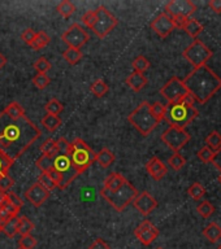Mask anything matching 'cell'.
<instances>
[{
	"mask_svg": "<svg viewBox=\"0 0 221 249\" xmlns=\"http://www.w3.org/2000/svg\"><path fill=\"white\" fill-rule=\"evenodd\" d=\"M44 109H46L47 114H54V116H58L64 110V105L58 100V99H51V100L47 101V104L44 105Z\"/></svg>",
	"mask_w": 221,
	"mask_h": 249,
	"instance_id": "cell-35",
	"label": "cell"
},
{
	"mask_svg": "<svg viewBox=\"0 0 221 249\" xmlns=\"http://www.w3.org/2000/svg\"><path fill=\"white\" fill-rule=\"evenodd\" d=\"M151 29L159 35L160 38H167L168 35L175 30L176 26L173 23V19L165 12H163L154 18V21L151 22Z\"/></svg>",
	"mask_w": 221,
	"mask_h": 249,
	"instance_id": "cell-16",
	"label": "cell"
},
{
	"mask_svg": "<svg viewBox=\"0 0 221 249\" xmlns=\"http://www.w3.org/2000/svg\"><path fill=\"white\" fill-rule=\"evenodd\" d=\"M25 197L35 208H39V206H42L48 200V197H50V191H47L39 183H34L33 186H30L26 190Z\"/></svg>",
	"mask_w": 221,
	"mask_h": 249,
	"instance_id": "cell-17",
	"label": "cell"
},
{
	"mask_svg": "<svg viewBox=\"0 0 221 249\" xmlns=\"http://www.w3.org/2000/svg\"><path fill=\"white\" fill-rule=\"evenodd\" d=\"M13 163H15V161L9 156L0 151V177L9 174V169H11Z\"/></svg>",
	"mask_w": 221,
	"mask_h": 249,
	"instance_id": "cell-38",
	"label": "cell"
},
{
	"mask_svg": "<svg viewBox=\"0 0 221 249\" xmlns=\"http://www.w3.org/2000/svg\"><path fill=\"white\" fill-rule=\"evenodd\" d=\"M133 205L142 215L147 217L158 208V201L151 194H148L147 191H143V192L138 194L136 200L133 201Z\"/></svg>",
	"mask_w": 221,
	"mask_h": 249,
	"instance_id": "cell-15",
	"label": "cell"
},
{
	"mask_svg": "<svg viewBox=\"0 0 221 249\" xmlns=\"http://www.w3.org/2000/svg\"><path fill=\"white\" fill-rule=\"evenodd\" d=\"M212 163H214V166H216V169L220 170L221 173V149L215 153L214 159H212Z\"/></svg>",
	"mask_w": 221,
	"mask_h": 249,
	"instance_id": "cell-55",
	"label": "cell"
},
{
	"mask_svg": "<svg viewBox=\"0 0 221 249\" xmlns=\"http://www.w3.org/2000/svg\"><path fill=\"white\" fill-rule=\"evenodd\" d=\"M125 83L133 89V91H136V92H140L141 89H143L144 86L147 85L148 81L147 78L144 77V74L142 73H137V71H133L128 78H126V81Z\"/></svg>",
	"mask_w": 221,
	"mask_h": 249,
	"instance_id": "cell-19",
	"label": "cell"
},
{
	"mask_svg": "<svg viewBox=\"0 0 221 249\" xmlns=\"http://www.w3.org/2000/svg\"><path fill=\"white\" fill-rule=\"evenodd\" d=\"M197 212H198L203 218H208L215 213V206L212 205L210 201L203 200V201L199 202L198 206H197Z\"/></svg>",
	"mask_w": 221,
	"mask_h": 249,
	"instance_id": "cell-39",
	"label": "cell"
},
{
	"mask_svg": "<svg viewBox=\"0 0 221 249\" xmlns=\"http://www.w3.org/2000/svg\"><path fill=\"white\" fill-rule=\"evenodd\" d=\"M34 69L38 73H44L46 74L48 70L51 69V62L47 60L46 57H39L37 61L34 62Z\"/></svg>",
	"mask_w": 221,
	"mask_h": 249,
	"instance_id": "cell-46",
	"label": "cell"
},
{
	"mask_svg": "<svg viewBox=\"0 0 221 249\" xmlns=\"http://www.w3.org/2000/svg\"><path fill=\"white\" fill-rule=\"evenodd\" d=\"M50 42H51V38L48 36V34H47L46 31H38V33H35V36L34 39H33V42H31L30 47L33 48V50L39 51V50H42V48H44V47L48 46Z\"/></svg>",
	"mask_w": 221,
	"mask_h": 249,
	"instance_id": "cell-25",
	"label": "cell"
},
{
	"mask_svg": "<svg viewBox=\"0 0 221 249\" xmlns=\"http://www.w3.org/2000/svg\"><path fill=\"white\" fill-rule=\"evenodd\" d=\"M5 65H7V57H5V56H4V54L0 52V70L3 69Z\"/></svg>",
	"mask_w": 221,
	"mask_h": 249,
	"instance_id": "cell-56",
	"label": "cell"
},
{
	"mask_svg": "<svg viewBox=\"0 0 221 249\" xmlns=\"http://www.w3.org/2000/svg\"><path fill=\"white\" fill-rule=\"evenodd\" d=\"M89 249H111V247H109L103 239H95V240L90 244Z\"/></svg>",
	"mask_w": 221,
	"mask_h": 249,
	"instance_id": "cell-51",
	"label": "cell"
},
{
	"mask_svg": "<svg viewBox=\"0 0 221 249\" xmlns=\"http://www.w3.org/2000/svg\"><path fill=\"white\" fill-rule=\"evenodd\" d=\"M62 57L68 64L70 65H74L77 64L80 60L82 58V52L81 50H76V48H66L64 52H62Z\"/></svg>",
	"mask_w": 221,
	"mask_h": 249,
	"instance_id": "cell-33",
	"label": "cell"
},
{
	"mask_svg": "<svg viewBox=\"0 0 221 249\" xmlns=\"http://www.w3.org/2000/svg\"><path fill=\"white\" fill-rule=\"evenodd\" d=\"M37 183H39L40 186L44 187V188H46L47 191H50V192L51 191H54L55 188H58V186L55 184V182L52 180V178H51L50 175L47 174V173H42V174L39 175L38 182Z\"/></svg>",
	"mask_w": 221,
	"mask_h": 249,
	"instance_id": "cell-42",
	"label": "cell"
},
{
	"mask_svg": "<svg viewBox=\"0 0 221 249\" xmlns=\"http://www.w3.org/2000/svg\"><path fill=\"white\" fill-rule=\"evenodd\" d=\"M95 17L97 18H95V23L91 27V30L95 33L98 38H105L119 23V19L103 5L95 9Z\"/></svg>",
	"mask_w": 221,
	"mask_h": 249,
	"instance_id": "cell-8",
	"label": "cell"
},
{
	"mask_svg": "<svg viewBox=\"0 0 221 249\" xmlns=\"http://www.w3.org/2000/svg\"><path fill=\"white\" fill-rule=\"evenodd\" d=\"M12 218V215L8 213V210L4 208L3 205H0V226L4 225L5 222L9 221Z\"/></svg>",
	"mask_w": 221,
	"mask_h": 249,
	"instance_id": "cell-53",
	"label": "cell"
},
{
	"mask_svg": "<svg viewBox=\"0 0 221 249\" xmlns=\"http://www.w3.org/2000/svg\"><path fill=\"white\" fill-rule=\"evenodd\" d=\"M89 33L78 23L70 25L68 30L64 31L61 35V40L68 44V48H76V50H81V47L89 42Z\"/></svg>",
	"mask_w": 221,
	"mask_h": 249,
	"instance_id": "cell-12",
	"label": "cell"
},
{
	"mask_svg": "<svg viewBox=\"0 0 221 249\" xmlns=\"http://www.w3.org/2000/svg\"><path fill=\"white\" fill-rule=\"evenodd\" d=\"M198 109L195 107H190V105L185 104L182 101H179V103L165 105L164 120L173 127L185 130V127L189 126L198 117Z\"/></svg>",
	"mask_w": 221,
	"mask_h": 249,
	"instance_id": "cell-4",
	"label": "cell"
},
{
	"mask_svg": "<svg viewBox=\"0 0 221 249\" xmlns=\"http://www.w3.org/2000/svg\"><path fill=\"white\" fill-rule=\"evenodd\" d=\"M34 227V223L27 217H19V233L21 236L22 235H30Z\"/></svg>",
	"mask_w": 221,
	"mask_h": 249,
	"instance_id": "cell-37",
	"label": "cell"
},
{
	"mask_svg": "<svg viewBox=\"0 0 221 249\" xmlns=\"http://www.w3.org/2000/svg\"><path fill=\"white\" fill-rule=\"evenodd\" d=\"M8 117H11L12 120H19L21 117L25 116V109L22 108V105L17 103V101H12L11 104H8L5 109L3 110Z\"/></svg>",
	"mask_w": 221,
	"mask_h": 249,
	"instance_id": "cell-24",
	"label": "cell"
},
{
	"mask_svg": "<svg viewBox=\"0 0 221 249\" xmlns=\"http://www.w3.org/2000/svg\"><path fill=\"white\" fill-rule=\"evenodd\" d=\"M218 249H221V244H219V247H218Z\"/></svg>",
	"mask_w": 221,
	"mask_h": 249,
	"instance_id": "cell-59",
	"label": "cell"
},
{
	"mask_svg": "<svg viewBox=\"0 0 221 249\" xmlns=\"http://www.w3.org/2000/svg\"><path fill=\"white\" fill-rule=\"evenodd\" d=\"M37 167L42 173H48V171L54 167V159L52 157H48V156L42 155L37 160Z\"/></svg>",
	"mask_w": 221,
	"mask_h": 249,
	"instance_id": "cell-40",
	"label": "cell"
},
{
	"mask_svg": "<svg viewBox=\"0 0 221 249\" xmlns=\"http://www.w3.org/2000/svg\"><path fill=\"white\" fill-rule=\"evenodd\" d=\"M40 152H42V155L52 157V159L56 157V156L59 155V148H58L56 140L47 139L46 142L40 145Z\"/></svg>",
	"mask_w": 221,
	"mask_h": 249,
	"instance_id": "cell-29",
	"label": "cell"
},
{
	"mask_svg": "<svg viewBox=\"0 0 221 249\" xmlns=\"http://www.w3.org/2000/svg\"><path fill=\"white\" fill-rule=\"evenodd\" d=\"M219 182L221 183V175H220V177H219Z\"/></svg>",
	"mask_w": 221,
	"mask_h": 249,
	"instance_id": "cell-58",
	"label": "cell"
},
{
	"mask_svg": "<svg viewBox=\"0 0 221 249\" xmlns=\"http://www.w3.org/2000/svg\"><path fill=\"white\" fill-rule=\"evenodd\" d=\"M146 170H147V173L154 180H161V179L167 175L168 167L160 159H158V157H152V159H150V161L146 163Z\"/></svg>",
	"mask_w": 221,
	"mask_h": 249,
	"instance_id": "cell-18",
	"label": "cell"
},
{
	"mask_svg": "<svg viewBox=\"0 0 221 249\" xmlns=\"http://www.w3.org/2000/svg\"><path fill=\"white\" fill-rule=\"evenodd\" d=\"M134 235L142 244L147 247V245H151L156 240V237L159 236V230L156 229V226L152 225L151 221L144 219L137 226V229L134 230Z\"/></svg>",
	"mask_w": 221,
	"mask_h": 249,
	"instance_id": "cell-14",
	"label": "cell"
},
{
	"mask_svg": "<svg viewBox=\"0 0 221 249\" xmlns=\"http://www.w3.org/2000/svg\"><path fill=\"white\" fill-rule=\"evenodd\" d=\"M66 155L69 157L70 162L73 165V169L76 170V173L80 175L82 173H85L95 162L97 153L81 138H77L72 143H69V148H68Z\"/></svg>",
	"mask_w": 221,
	"mask_h": 249,
	"instance_id": "cell-3",
	"label": "cell"
},
{
	"mask_svg": "<svg viewBox=\"0 0 221 249\" xmlns=\"http://www.w3.org/2000/svg\"><path fill=\"white\" fill-rule=\"evenodd\" d=\"M197 12V5L190 0H171L165 5V13L171 18H190Z\"/></svg>",
	"mask_w": 221,
	"mask_h": 249,
	"instance_id": "cell-13",
	"label": "cell"
},
{
	"mask_svg": "<svg viewBox=\"0 0 221 249\" xmlns=\"http://www.w3.org/2000/svg\"><path fill=\"white\" fill-rule=\"evenodd\" d=\"M13 186H15V179L9 177V174L0 177V190L8 192Z\"/></svg>",
	"mask_w": 221,
	"mask_h": 249,
	"instance_id": "cell-48",
	"label": "cell"
},
{
	"mask_svg": "<svg viewBox=\"0 0 221 249\" xmlns=\"http://www.w3.org/2000/svg\"><path fill=\"white\" fill-rule=\"evenodd\" d=\"M35 36V31L33 29H26V30L22 31V34H21V39H22V42H25L27 46H30L31 42H33V39Z\"/></svg>",
	"mask_w": 221,
	"mask_h": 249,
	"instance_id": "cell-50",
	"label": "cell"
},
{
	"mask_svg": "<svg viewBox=\"0 0 221 249\" xmlns=\"http://www.w3.org/2000/svg\"><path fill=\"white\" fill-rule=\"evenodd\" d=\"M95 161H97L101 167H108L111 166L115 161V155L112 153V151H109L108 148H103L100 151L98 152L97 156H95Z\"/></svg>",
	"mask_w": 221,
	"mask_h": 249,
	"instance_id": "cell-23",
	"label": "cell"
},
{
	"mask_svg": "<svg viewBox=\"0 0 221 249\" xmlns=\"http://www.w3.org/2000/svg\"><path fill=\"white\" fill-rule=\"evenodd\" d=\"M5 197H7V192H4V191L0 190V205L5 201Z\"/></svg>",
	"mask_w": 221,
	"mask_h": 249,
	"instance_id": "cell-57",
	"label": "cell"
},
{
	"mask_svg": "<svg viewBox=\"0 0 221 249\" xmlns=\"http://www.w3.org/2000/svg\"><path fill=\"white\" fill-rule=\"evenodd\" d=\"M5 201L8 204H11L12 206H15L16 209H21L23 205V201L21 200V197H19L15 192H12V191H8L7 192V197H5Z\"/></svg>",
	"mask_w": 221,
	"mask_h": 249,
	"instance_id": "cell-47",
	"label": "cell"
},
{
	"mask_svg": "<svg viewBox=\"0 0 221 249\" xmlns=\"http://www.w3.org/2000/svg\"><path fill=\"white\" fill-rule=\"evenodd\" d=\"M203 236L211 243H218L221 239V226L216 222H211L203 230Z\"/></svg>",
	"mask_w": 221,
	"mask_h": 249,
	"instance_id": "cell-21",
	"label": "cell"
},
{
	"mask_svg": "<svg viewBox=\"0 0 221 249\" xmlns=\"http://www.w3.org/2000/svg\"><path fill=\"white\" fill-rule=\"evenodd\" d=\"M33 83H34V86L38 89H47L48 86H50L51 79H50V77L47 75V74L37 73L34 77H33Z\"/></svg>",
	"mask_w": 221,
	"mask_h": 249,
	"instance_id": "cell-41",
	"label": "cell"
},
{
	"mask_svg": "<svg viewBox=\"0 0 221 249\" xmlns=\"http://www.w3.org/2000/svg\"><path fill=\"white\" fill-rule=\"evenodd\" d=\"M56 143H58V148H59V153H61V155H66V152H68V148H69V142L64 138H60L59 140H56Z\"/></svg>",
	"mask_w": 221,
	"mask_h": 249,
	"instance_id": "cell-52",
	"label": "cell"
},
{
	"mask_svg": "<svg viewBox=\"0 0 221 249\" xmlns=\"http://www.w3.org/2000/svg\"><path fill=\"white\" fill-rule=\"evenodd\" d=\"M197 156H198V159L201 160L202 162L208 163V162H212V159H214L215 153L211 151L210 148L207 147V145H204V147L199 149L198 153H197Z\"/></svg>",
	"mask_w": 221,
	"mask_h": 249,
	"instance_id": "cell-44",
	"label": "cell"
},
{
	"mask_svg": "<svg viewBox=\"0 0 221 249\" xmlns=\"http://www.w3.org/2000/svg\"><path fill=\"white\" fill-rule=\"evenodd\" d=\"M1 232L8 237H15L19 233V217H12L4 225H1Z\"/></svg>",
	"mask_w": 221,
	"mask_h": 249,
	"instance_id": "cell-28",
	"label": "cell"
},
{
	"mask_svg": "<svg viewBox=\"0 0 221 249\" xmlns=\"http://www.w3.org/2000/svg\"><path fill=\"white\" fill-rule=\"evenodd\" d=\"M212 54H214L212 51L199 39H194V42L182 52L183 58L187 60V62H190V65L194 69L206 65V62L212 57Z\"/></svg>",
	"mask_w": 221,
	"mask_h": 249,
	"instance_id": "cell-7",
	"label": "cell"
},
{
	"mask_svg": "<svg viewBox=\"0 0 221 249\" xmlns=\"http://www.w3.org/2000/svg\"><path fill=\"white\" fill-rule=\"evenodd\" d=\"M95 18H97L95 17V11H87L85 15L82 16V22L91 29L94 26V23H95Z\"/></svg>",
	"mask_w": 221,
	"mask_h": 249,
	"instance_id": "cell-49",
	"label": "cell"
},
{
	"mask_svg": "<svg viewBox=\"0 0 221 249\" xmlns=\"http://www.w3.org/2000/svg\"><path fill=\"white\" fill-rule=\"evenodd\" d=\"M210 8L212 9L214 13L216 15H220L221 13V0H210V3H208Z\"/></svg>",
	"mask_w": 221,
	"mask_h": 249,
	"instance_id": "cell-54",
	"label": "cell"
},
{
	"mask_svg": "<svg viewBox=\"0 0 221 249\" xmlns=\"http://www.w3.org/2000/svg\"><path fill=\"white\" fill-rule=\"evenodd\" d=\"M133 65V69H134V71H137V73H142L143 74L146 70L150 68V61H148V58H146L144 56H137L134 60H133L132 62Z\"/></svg>",
	"mask_w": 221,
	"mask_h": 249,
	"instance_id": "cell-36",
	"label": "cell"
},
{
	"mask_svg": "<svg viewBox=\"0 0 221 249\" xmlns=\"http://www.w3.org/2000/svg\"><path fill=\"white\" fill-rule=\"evenodd\" d=\"M125 182H126V178H125L124 175L119 174V173H111L104 179V186H103V188L107 191H115L117 188H120Z\"/></svg>",
	"mask_w": 221,
	"mask_h": 249,
	"instance_id": "cell-20",
	"label": "cell"
},
{
	"mask_svg": "<svg viewBox=\"0 0 221 249\" xmlns=\"http://www.w3.org/2000/svg\"><path fill=\"white\" fill-rule=\"evenodd\" d=\"M40 122H42L43 126H44L50 132L56 131L62 124L61 118L59 116H54V114H46V116L40 120Z\"/></svg>",
	"mask_w": 221,
	"mask_h": 249,
	"instance_id": "cell-26",
	"label": "cell"
},
{
	"mask_svg": "<svg viewBox=\"0 0 221 249\" xmlns=\"http://www.w3.org/2000/svg\"><path fill=\"white\" fill-rule=\"evenodd\" d=\"M38 126L26 117L12 120L4 112L0 113V151L9 156L13 161L40 138Z\"/></svg>",
	"mask_w": 221,
	"mask_h": 249,
	"instance_id": "cell-1",
	"label": "cell"
},
{
	"mask_svg": "<svg viewBox=\"0 0 221 249\" xmlns=\"http://www.w3.org/2000/svg\"><path fill=\"white\" fill-rule=\"evenodd\" d=\"M100 196L108 202L109 205L112 206L113 209L121 213V212H124L126 209V206L133 204V201L138 196V191L132 183H129L126 180L120 188H117L115 191H107L104 188H101Z\"/></svg>",
	"mask_w": 221,
	"mask_h": 249,
	"instance_id": "cell-5",
	"label": "cell"
},
{
	"mask_svg": "<svg viewBox=\"0 0 221 249\" xmlns=\"http://www.w3.org/2000/svg\"><path fill=\"white\" fill-rule=\"evenodd\" d=\"M56 11H58L59 15L62 16L64 18H68V17H70V16L76 12V5H74L72 1H69V0H62V1H60V3L58 4Z\"/></svg>",
	"mask_w": 221,
	"mask_h": 249,
	"instance_id": "cell-30",
	"label": "cell"
},
{
	"mask_svg": "<svg viewBox=\"0 0 221 249\" xmlns=\"http://www.w3.org/2000/svg\"><path fill=\"white\" fill-rule=\"evenodd\" d=\"M183 85L186 86L187 91L195 100L201 104H206L221 89V78L214 70L204 65L193 70L183 79Z\"/></svg>",
	"mask_w": 221,
	"mask_h": 249,
	"instance_id": "cell-2",
	"label": "cell"
},
{
	"mask_svg": "<svg viewBox=\"0 0 221 249\" xmlns=\"http://www.w3.org/2000/svg\"><path fill=\"white\" fill-rule=\"evenodd\" d=\"M187 194H189V196H190L194 201H199V200H202V198L204 197V195H206V188H204L201 183L195 182L189 187Z\"/></svg>",
	"mask_w": 221,
	"mask_h": 249,
	"instance_id": "cell-32",
	"label": "cell"
},
{
	"mask_svg": "<svg viewBox=\"0 0 221 249\" xmlns=\"http://www.w3.org/2000/svg\"><path fill=\"white\" fill-rule=\"evenodd\" d=\"M161 96L168 101V104L179 103L186 96L187 91L186 86L183 85V81H181L179 77H172L165 85L160 89Z\"/></svg>",
	"mask_w": 221,
	"mask_h": 249,
	"instance_id": "cell-11",
	"label": "cell"
},
{
	"mask_svg": "<svg viewBox=\"0 0 221 249\" xmlns=\"http://www.w3.org/2000/svg\"><path fill=\"white\" fill-rule=\"evenodd\" d=\"M190 134L183 130V128L173 127V126H169V127L163 132L161 135V140L165 145L171 148L173 152H180L182 149L190 140Z\"/></svg>",
	"mask_w": 221,
	"mask_h": 249,
	"instance_id": "cell-10",
	"label": "cell"
},
{
	"mask_svg": "<svg viewBox=\"0 0 221 249\" xmlns=\"http://www.w3.org/2000/svg\"><path fill=\"white\" fill-rule=\"evenodd\" d=\"M54 169L58 171L61 177V183H60V190H65L74 179L77 178L78 174L73 169V165L70 162L68 155H61L59 153L56 157H54Z\"/></svg>",
	"mask_w": 221,
	"mask_h": 249,
	"instance_id": "cell-9",
	"label": "cell"
},
{
	"mask_svg": "<svg viewBox=\"0 0 221 249\" xmlns=\"http://www.w3.org/2000/svg\"><path fill=\"white\" fill-rule=\"evenodd\" d=\"M185 163H186V160H185V157H183L182 155H180V152H175V153L169 157V160H168V165H169L175 171L181 170V169L185 166Z\"/></svg>",
	"mask_w": 221,
	"mask_h": 249,
	"instance_id": "cell-34",
	"label": "cell"
},
{
	"mask_svg": "<svg viewBox=\"0 0 221 249\" xmlns=\"http://www.w3.org/2000/svg\"><path fill=\"white\" fill-rule=\"evenodd\" d=\"M151 112L161 122L164 120V114H165V105L160 101H156V103L151 104Z\"/></svg>",
	"mask_w": 221,
	"mask_h": 249,
	"instance_id": "cell-45",
	"label": "cell"
},
{
	"mask_svg": "<svg viewBox=\"0 0 221 249\" xmlns=\"http://www.w3.org/2000/svg\"><path fill=\"white\" fill-rule=\"evenodd\" d=\"M17 249H25V248H21V247H19V248H17Z\"/></svg>",
	"mask_w": 221,
	"mask_h": 249,
	"instance_id": "cell-60",
	"label": "cell"
},
{
	"mask_svg": "<svg viewBox=\"0 0 221 249\" xmlns=\"http://www.w3.org/2000/svg\"><path fill=\"white\" fill-rule=\"evenodd\" d=\"M38 244V240L33 235H22L19 240V247L25 249H33Z\"/></svg>",
	"mask_w": 221,
	"mask_h": 249,
	"instance_id": "cell-43",
	"label": "cell"
},
{
	"mask_svg": "<svg viewBox=\"0 0 221 249\" xmlns=\"http://www.w3.org/2000/svg\"><path fill=\"white\" fill-rule=\"evenodd\" d=\"M0 232H1V226H0Z\"/></svg>",
	"mask_w": 221,
	"mask_h": 249,
	"instance_id": "cell-61",
	"label": "cell"
},
{
	"mask_svg": "<svg viewBox=\"0 0 221 249\" xmlns=\"http://www.w3.org/2000/svg\"><path fill=\"white\" fill-rule=\"evenodd\" d=\"M207 147L210 148L211 151L216 153L221 149V135L219 131H212L210 135L206 138Z\"/></svg>",
	"mask_w": 221,
	"mask_h": 249,
	"instance_id": "cell-31",
	"label": "cell"
},
{
	"mask_svg": "<svg viewBox=\"0 0 221 249\" xmlns=\"http://www.w3.org/2000/svg\"><path fill=\"white\" fill-rule=\"evenodd\" d=\"M90 91L95 97H103L108 93L109 87L103 79H95L90 86Z\"/></svg>",
	"mask_w": 221,
	"mask_h": 249,
	"instance_id": "cell-27",
	"label": "cell"
},
{
	"mask_svg": "<svg viewBox=\"0 0 221 249\" xmlns=\"http://www.w3.org/2000/svg\"><path fill=\"white\" fill-rule=\"evenodd\" d=\"M182 29L186 31L187 34L190 35L191 38L198 39L199 35L202 34V31H203V29H204V26H203L202 23L199 22L198 19L191 18L190 17V18L186 21V23L183 25Z\"/></svg>",
	"mask_w": 221,
	"mask_h": 249,
	"instance_id": "cell-22",
	"label": "cell"
},
{
	"mask_svg": "<svg viewBox=\"0 0 221 249\" xmlns=\"http://www.w3.org/2000/svg\"><path fill=\"white\" fill-rule=\"evenodd\" d=\"M128 121L137 128L143 136L150 135L160 121L151 112V104L147 101H142L134 110L128 116Z\"/></svg>",
	"mask_w": 221,
	"mask_h": 249,
	"instance_id": "cell-6",
	"label": "cell"
},
{
	"mask_svg": "<svg viewBox=\"0 0 221 249\" xmlns=\"http://www.w3.org/2000/svg\"><path fill=\"white\" fill-rule=\"evenodd\" d=\"M158 249H163V248H158Z\"/></svg>",
	"mask_w": 221,
	"mask_h": 249,
	"instance_id": "cell-62",
	"label": "cell"
}]
</instances>
